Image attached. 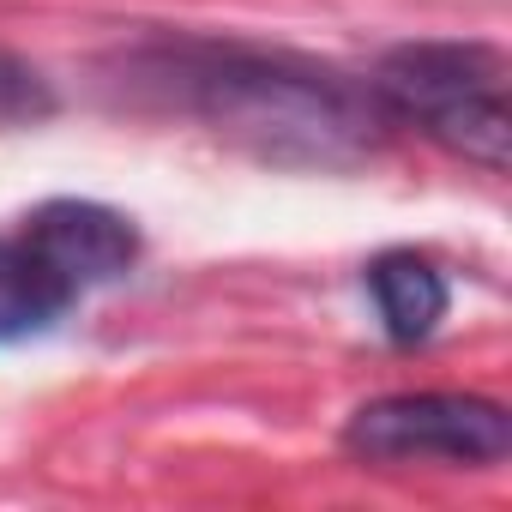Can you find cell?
Wrapping results in <instances>:
<instances>
[{"mask_svg":"<svg viewBox=\"0 0 512 512\" xmlns=\"http://www.w3.org/2000/svg\"><path fill=\"white\" fill-rule=\"evenodd\" d=\"M115 91L145 115H175L272 169H356L386 145V109L368 85L308 55L163 37L109 61Z\"/></svg>","mask_w":512,"mask_h":512,"instance_id":"6da1fadb","label":"cell"},{"mask_svg":"<svg viewBox=\"0 0 512 512\" xmlns=\"http://www.w3.org/2000/svg\"><path fill=\"white\" fill-rule=\"evenodd\" d=\"M506 55L494 43H398L380 55L368 91L392 127H416L440 151L506 175L512 163V103Z\"/></svg>","mask_w":512,"mask_h":512,"instance_id":"7a4b0ae2","label":"cell"},{"mask_svg":"<svg viewBox=\"0 0 512 512\" xmlns=\"http://www.w3.org/2000/svg\"><path fill=\"white\" fill-rule=\"evenodd\" d=\"M344 446L368 464H452L488 470L512 446L506 404L482 392H392L344 422Z\"/></svg>","mask_w":512,"mask_h":512,"instance_id":"3957f363","label":"cell"},{"mask_svg":"<svg viewBox=\"0 0 512 512\" xmlns=\"http://www.w3.org/2000/svg\"><path fill=\"white\" fill-rule=\"evenodd\" d=\"M19 241L37 253V260L73 290H103V284H121L133 266H139V229L127 211L115 205H97V199H49L25 217Z\"/></svg>","mask_w":512,"mask_h":512,"instance_id":"277c9868","label":"cell"},{"mask_svg":"<svg viewBox=\"0 0 512 512\" xmlns=\"http://www.w3.org/2000/svg\"><path fill=\"white\" fill-rule=\"evenodd\" d=\"M368 296L380 308V326L392 344H428L452 308V290H446V272L416 247H392L368 266Z\"/></svg>","mask_w":512,"mask_h":512,"instance_id":"5b68a950","label":"cell"},{"mask_svg":"<svg viewBox=\"0 0 512 512\" xmlns=\"http://www.w3.org/2000/svg\"><path fill=\"white\" fill-rule=\"evenodd\" d=\"M79 296L37 260L19 235H0V344L49 332Z\"/></svg>","mask_w":512,"mask_h":512,"instance_id":"8992f818","label":"cell"},{"mask_svg":"<svg viewBox=\"0 0 512 512\" xmlns=\"http://www.w3.org/2000/svg\"><path fill=\"white\" fill-rule=\"evenodd\" d=\"M55 115V85L13 49H0V133H25Z\"/></svg>","mask_w":512,"mask_h":512,"instance_id":"52a82bcc","label":"cell"}]
</instances>
